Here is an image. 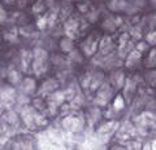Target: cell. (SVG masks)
Segmentation results:
<instances>
[{
	"instance_id": "1",
	"label": "cell",
	"mask_w": 156,
	"mask_h": 150,
	"mask_svg": "<svg viewBox=\"0 0 156 150\" xmlns=\"http://www.w3.org/2000/svg\"><path fill=\"white\" fill-rule=\"evenodd\" d=\"M100 36L96 34H90L86 39L81 43V52L87 57H92L96 55L99 51V43H100Z\"/></svg>"
},
{
	"instance_id": "2",
	"label": "cell",
	"mask_w": 156,
	"mask_h": 150,
	"mask_svg": "<svg viewBox=\"0 0 156 150\" xmlns=\"http://www.w3.org/2000/svg\"><path fill=\"white\" fill-rule=\"evenodd\" d=\"M60 83H58L57 78H47L42 82L41 84H38L37 89V96H42V97H47L48 95H51L52 92H55L58 89Z\"/></svg>"
},
{
	"instance_id": "3",
	"label": "cell",
	"mask_w": 156,
	"mask_h": 150,
	"mask_svg": "<svg viewBox=\"0 0 156 150\" xmlns=\"http://www.w3.org/2000/svg\"><path fill=\"white\" fill-rule=\"evenodd\" d=\"M20 92L23 96H27V97H34L37 95V89H38V82L34 76H26V78H22V80L20 82Z\"/></svg>"
},
{
	"instance_id": "4",
	"label": "cell",
	"mask_w": 156,
	"mask_h": 150,
	"mask_svg": "<svg viewBox=\"0 0 156 150\" xmlns=\"http://www.w3.org/2000/svg\"><path fill=\"white\" fill-rule=\"evenodd\" d=\"M126 78H128V75H126L122 70L113 69V70H111V74H109V76H108V79L107 80H108L111 83V85L116 89V92H120L121 89L124 88Z\"/></svg>"
},
{
	"instance_id": "5",
	"label": "cell",
	"mask_w": 156,
	"mask_h": 150,
	"mask_svg": "<svg viewBox=\"0 0 156 150\" xmlns=\"http://www.w3.org/2000/svg\"><path fill=\"white\" fill-rule=\"evenodd\" d=\"M64 30H65V35L70 39H77L78 35H80V22L74 18H69L65 25H64Z\"/></svg>"
},
{
	"instance_id": "6",
	"label": "cell",
	"mask_w": 156,
	"mask_h": 150,
	"mask_svg": "<svg viewBox=\"0 0 156 150\" xmlns=\"http://www.w3.org/2000/svg\"><path fill=\"white\" fill-rule=\"evenodd\" d=\"M58 47H60V49L66 53V55H69V53L72 51L76 49V45H74V42H73V39H70V38H62V39L60 40V43H58Z\"/></svg>"
},
{
	"instance_id": "7",
	"label": "cell",
	"mask_w": 156,
	"mask_h": 150,
	"mask_svg": "<svg viewBox=\"0 0 156 150\" xmlns=\"http://www.w3.org/2000/svg\"><path fill=\"white\" fill-rule=\"evenodd\" d=\"M108 8L113 12H121L126 11L128 8V3L125 0H109L108 2Z\"/></svg>"
},
{
	"instance_id": "8",
	"label": "cell",
	"mask_w": 156,
	"mask_h": 150,
	"mask_svg": "<svg viewBox=\"0 0 156 150\" xmlns=\"http://www.w3.org/2000/svg\"><path fill=\"white\" fill-rule=\"evenodd\" d=\"M144 66L147 69H155L156 67V48L151 49L147 55V58L144 61Z\"/></svg>"
},
{
	"instance_id": "9",
	"label": "cell",
	"mask_w": 156,
	"mask_h": 150,
	"mask_svg": "<svg viewBox=\"0 0 156 150\" xmlns=\"http://www.w3.org/2000/svg\"><path fill=\"white\" fill-rule=\"evenodd\" d=\"M146 42L150 45H156V30H151L147 35H146Z\"/></svg>"
},
{
	"instance_id": "10",
	"label": "cell",
	"mask_w": 156,
	"mask_h": 150,
	"mask_svg": "<svg viewBox=\"0 0 156 150\" xmlns=\"http://www.w3.org/2000/svg\"><path fill=\"white\" fill-rule=\"evenodd\" d=\"M7 20V12H5V9H3V7L0 5V23L4 22Z\"/></svg>"
},
{
	"instance_id": "11",
	"label": "cell",
	"mask_w": 156,
	"mask_h": 150,
	"mask_svg": "<svg viewBox=\"0 0 156 150\" xmlns=\"http://www.w3.org/2000/svg\"><path fill=\"white\" fill-rule=\"evenodd\" d=\"M5 2H7L8 4H11V3H13V2H14V0H5Z\"/></svg>"
}]
</instances>
